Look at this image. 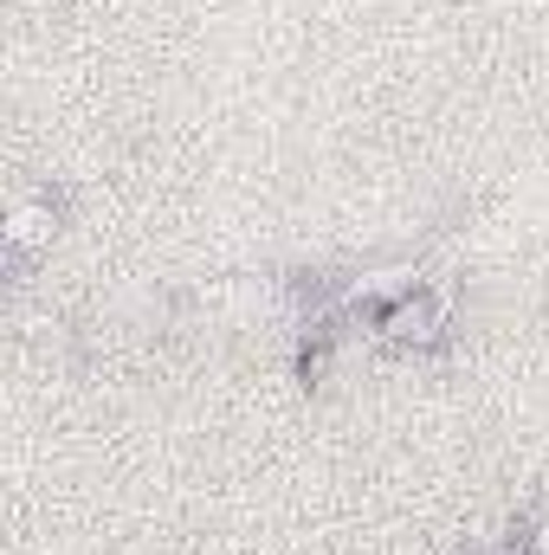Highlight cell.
Returning a JSON list of instances; mask_svg holds the SVG:
<instances>
[{
    "label": "cell",
    "instance_id": "obj_1",
    "mask_svg": "<svg viewBox=\"0 0 549 555\" xmlns=\"http://www.w3.org/2000/svg\"><path fill=\"white\" fill-rule=\"evenodd\" d=\"M459 310H465V278L433 272V278H420L413 291H401L395 304H382L369 317V330H375V343H388L401 356H439L459 336Z\"/></svg>",
    "mask_w": 549,
    "mask_h": 555
},
{
    "label": "cell",
    "instance_id": "obj_2",
    "mask_svg": "<svg viewBox=\"0 0 549 555\" xmlns=\"http://www.w3.org/2000/svg\"><path fill=\"white\" fill-rule=\"evenodd\" d=\"M72 227V188L65 181H26L13 201H7V220H0V253H7V278L26 284V272L59 246V233Z\"/></svg>",
    "mask_w": 549,
    "mask_h": 555
},
{
    "label": "cell",
    "instance_id": "obj_3",
    "mask_svg": "<svg viewBox=\"0 0 549 555\" xmlns=\"http://www.w3.org/2000/svg\"><path fill=\"white\" fill-rule=\"evenodd\" d=\"M349 330H356V323H343V317H297V323H291V369H297L304 388H323V382H330V369H336Z\"/></svg>",
    "mask_w": 549,
    "mask_h": 555
}]
</instances>
